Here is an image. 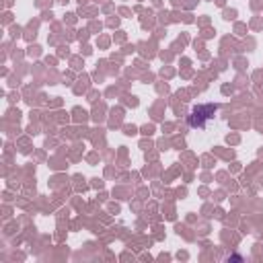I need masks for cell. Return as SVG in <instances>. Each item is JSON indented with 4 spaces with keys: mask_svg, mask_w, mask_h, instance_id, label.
<instances>
[{
    "mask_svg": "<svg viewBox=\"0 0 263 263\" xmlns=\"http://www.w3.org/2000/svg\"><path fill=\"white\" fill-rule=\"evenodd\" d=\"M216 111H218V105H201V107H195L193 113L189 115V125L191 127H205L208 119H212Z\"/></svg>",
    "mask_w": 263,
    "mask_h": 263,
    "instance_id": "1",
    "label": "cell"
}]
</instances>
